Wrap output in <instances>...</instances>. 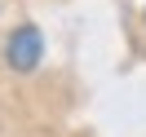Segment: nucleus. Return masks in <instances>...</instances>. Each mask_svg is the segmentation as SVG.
<instances>
[{"instance_id":"obj_1","label":"nucleus","mask_w":146,"mask_h":137,"mask_svg":"<svg viewBox=\"0 0 146 137\" xmlns=\"http://www.w3.org/2000/svg\"><path fill=\"white\" fill-rule=\"evenodd\" d=\"M40 58H44V36H40L36 22H22L9 40H5V62L13 71H36Z\"/></svg>"}]
</instances>
